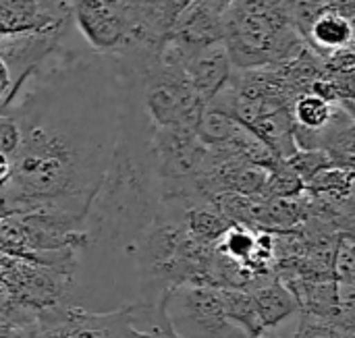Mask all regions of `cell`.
Wrapping results in <instances>:
<instances>
[{
	"label": "cell",
	"instance_id": "cell-10",
	"mask_svg": "<svg viewBox=\"0 0 355 338\" xmlns=\"http://www.w3.org/2000/svg\"><path fill=\"white\" fill-rule=\"evenodd\" d=\"M185 231L202 245H216L223 233L233 224L208 199H193L183 216Z\"/></svg>",
	"mask_w": 355,
	"mask_h": 338
},
{
	"label": "cell",
	"instance_id": "cell-16",
	"mask_svg": "<svg viewBox=\"0 0 355 338\" xmlns=\"http://www.w3.org/2000/svg\"><path fill=\"white\" fill-rule=\"evenodd\" d=\"M8 175H10V156L0 152V185L6 183Z\"/></svg>",
	"mask_w": 355,
	"mask_h": 338
},
{
	"label": "cell",
	"instance_id": "cell-8",
	"mask_svg": "<svg viewBox=\"0 0 355 338\" xmlns=\"http://www.w3.org/2000/svg\"><path fill=\"white\" fill-rule=\"evenodd\" d=\"M250 295H252V301H254L258 322H260L264 332H268L270 328L281 326L287 318H291L293 314L300 312L293 293L277 276L262 283V285H258V287H254V289H250Z\"/></svg>",
	"mask_w": 355,
	"mask_h": 338
},
{
	"label": "cell",
	"instance_id": "cell-14",
	"mask_svg": "<svg viewBox=\"0 0 355 338\" xmlns=\"http://www.w3.org/2000/svg\"><path fill=\"white\" fill-rule=\"evenodd\" d=\"M293 338H355V332L335 326L322 318L300 312V324Z\"/></svg>",
	"mask_w": 355,
	"mask_h": 338
},
{
	"label": "cell",
	"instance_id": "cell-7",
	"mask_svg": "<svg viewBox=\"0 0 355 338\" xmlns=\"http://www.w3.org/2000/svg\"><path fill=\"white\" fill-rule=\"evenodd\" d=\"M225 37V17L212 0H193L173 21L166 39L183 48H200Z\"/></svg>",
	"mask_w": 355,
	"mask_h": 338
},
{
	"label": "cell",
	"instance_id": "cell-15",
	"mask_svg": "<svg viewBox=\"0 0 355 338\" xmlns=\"http://www.w3.org/2000/svg\"><path fill=\"white\" fill-rule=\"evenodd\" d=\"M12 96V79L8 73V66L4 64V60L0 58V106H4V102Z\"/></svg>",
	"mask_w": 355,
	"mask_h": 338
},
{
	"label": "cell",
	"instance_id": "cell-17",
	"mask_svg": "<svg viewBox=\"0 0 355 338\" xmlns=\"http://www.w3.org/2000/svg\"><path fill=\"white\" fill-rule=\"evenodd\" d=\"M252 338H279V337H272V335H268V332H262V335H258V337H252Z\"/></svg>",
	"mask_w": 355,
	"mask_h": 338
},
{
	"label": "cell",
	"instance_id": "cell-13",
	"mask_svg": "<svg viewBox=\"0 0 355 338\" xmlns=\"http://www.w3.org/2000/svg\"><path fill=\"white\" fill-rule=\"evenodd\" d=\"M331 274L337 285H355L354 233H339L333 251Z\"/></svg>",
	"mask_w": 355,
	"mask_h": 338
},
{
	"label": "cell",
	"instance_id": "cell-9",
	"mask_svg": "<svg viewBox=\"0 0 355 338\" xmlns=\"http://www.w3.org/2000/svg\"><path fill=\"white\" fill-rule=\"evenodd\" d=\"M306 35H308V42L327 56L339 50L352 48V39H354L352 15L343 12L341 8L331 6L312 21Z\"/></svg>",
	"mask_w": 355,
	"mask_h": 338
},
{
	"label": "cell",
	"instance_id": "cell-5",
	"mask_svg": "<svg viewBox=\"0 0 355 338\" xmlns=\"http://www.w3.org/2000/svg\"><path fill=\"white\" fill-rule=\"evenodd\" d=\"M152 150L160 181L196 179L220 160V154L210 150L193 129L183 127L154 129Z\"/></svg>",
	"mask_w": 355,
	"mask_h": 338
},
{
	"label": "cell",
	"instance_id": "cell-4",
	"mask_svg": "<svg viewBox=\"0 0 355 338\" xmlns=\"http://www.w3.org/2000/svg\"><path fill=\"white\" fill-rule=\"evenodd\" d=\"M8 338H137L129 326L125 308L92 312L75 305H60L44 312L35 322L25 324Z\"/></svg>",
	"mask_w": 355,
	"mask_h": 338
},
{
	"label": "cell",
	"instance_id": "cell-6",
	"mask_svg": "<svg viewBox=\"0 0 355 338\" xmlns=\"http://www.w3.org/2000/svg\"><path fill=\"white\" fill-rule=\"evenodd\" d=\"M127 21L129 10L125 6L106 0H73L71 23L94 52L114 54L125 35Z\"/></svg>",
	"mask_w": 355,
	"mask_h": 338
},
{
	"label": "cell",
	"instance_id": "cell-3",
	"mask_svg": "<svg viewBox=\"0 0 355 338\" xmlns=\"http://www.w3.org/2000/svg\"><path fill=\"white\" fill-rule=\"evenodd\" d=\"M177 338H245L225 312L223 291L208 285H179L164 297Z\"/></svg>",
	"mask_w": 355,
	"mask_h": 338
},
{
	"label": "cell",
	"instance_id": "cell-2",
	"mask_svg": "<svg viewBox=\"0 0 355 338\" xmlns=\"http://www.w3.org/2000/svg\"><path fill=\"white\" fill-rule=\"evenodd\" d=\"M139 100L156 129L183 127L196 131L206 108L202 98L191 89L181 64L160 54L139 75Z\"/></svg>",
	"mask_w": 355,
	"mask_h": 338
},
{
	"label": "cell",
	"instance_id": "cell-1",
	"mask_svg": "<svg viewBox=\"0 0 355 338\" xmlns=\"http://www.w3.org/2000/svg\"><path fill=\"white\" fill-rule=\"evenodd\" d=\"M64 35L0 106L19 131L2 187L15 212L81 224L116 148L127 77L112 54L71 50Z\"/></svg>",
	"mask_w": 355,
	"mask_h": 338
},
{
	"label": "cell",
	"instance_id": "cell-11",
	"mask_svg": "<svg viewBox=\"0 0 355 338\" xmlns=\"http://www.w3.org/2000/svg\"><path fill=\"white\" fill-rule=\"evenodd\" d=\"M166 297V295H164ZM164 297L158 301H135L125 305L129 326L137 338H177L164 310Z\"/></svg>",
	"mask_w": 355,
	"mask_h": 338
},
{
	"label": "cell",
	"instance_id": "cell-12",
	"mask_svg": "<svg viewBox=\"0 0 355 338\" xmlns=\"http://www.w3.org/2000/svg\"><path fill=\"white\" fill-rule=\"evenodd\" d=\"M341 104H331L327 102L324 98L308 91V94H302L295 102H293V108H291V116H293V125L304 129V131H310V133H318L322 129H327L333 118L337 116Z\"/></svg>",
	"mask_w": 355,
	"mask_h": 338
}]
</instances>
